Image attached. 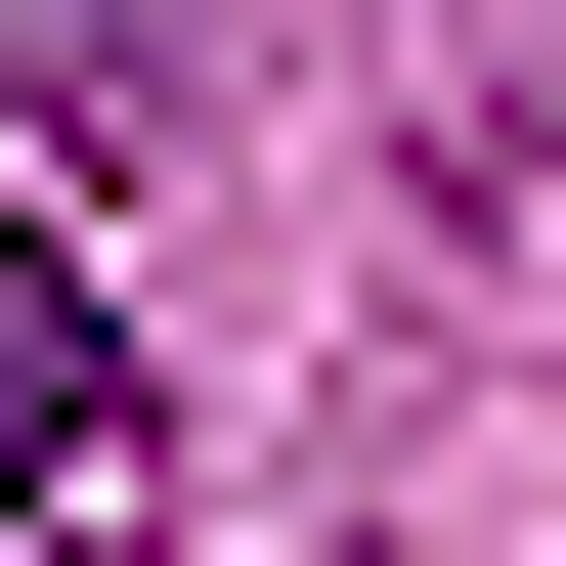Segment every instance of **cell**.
I'll return each instance as SVG.
<instances>
[{"mask_svg":"<svg viewBox=\"0 0 566 566\" xmlns=\"http://www.w3.org/2000/svg\"><path fill=\"white\" fill-rule=\"evenodd\" d=\"M87 480H132V305H87V262H0V523H87Z\"/></svg>","mask_w":566,"mask_h":566,"instance_id":"6da1fadb","label":"cell"}]
</instances>
